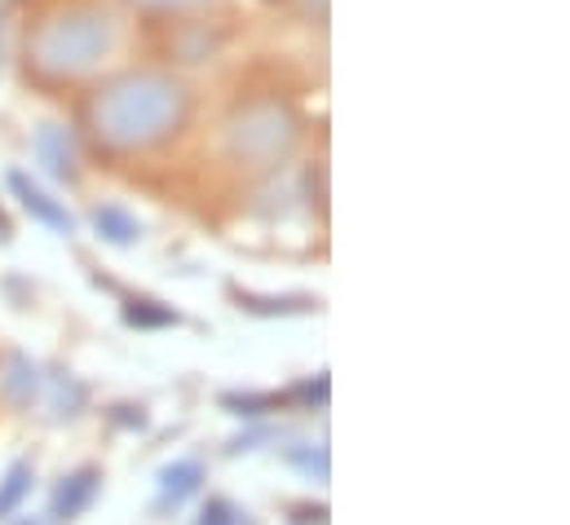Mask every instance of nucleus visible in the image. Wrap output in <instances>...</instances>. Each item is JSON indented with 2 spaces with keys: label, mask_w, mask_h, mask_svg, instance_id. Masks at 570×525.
I'll use <instances>...</instances> for the list:
<instances>
[{
  "label": "nucleus",
  "mask_w": 570,
  "mask_h": 525,
  "mask_svg": "<svg viewBox=\"0 0 570 525\" xmlns=\"http://www.w3.org/2000/svg\"><path fill=\"white\" fill-rule=\"evenodd\" d=\"M89 125L111 150H150L186 125V93L177 80L155 71L120 76L94 93Z\"/></svg>",
  "instance_id": "nucleus-1"
},
{
  "label": "nucleus",
  "mask_w": 570,
  "mask_h": 525,
  "mask_svg": "<svg viewBox=\"0 0 570 525\" xmlns=\"http://www.w3.org/2000/svg\"><path fill=\"white\" fill-rule=\"evenodd\" d=\"M107 44H111V27H107V18H98V13H62V18H53L40 36H36V44H31V58H36V67L45 71V76H80V71H89L102 53H107Z\"/></svg>",
  "instance_id": "nucleus-2"
},
{
  "label": "nucleus",
  "mask_w": 570,
  "mask_h": 525,
  "mask_svg": "<svg viewBox=\"0 0 570 525\" xmlns=\"http://www.w3.org/2000/svg\"><path fill=\"white\" fill-rule=\"evenodd\" d=\"M226 141H230V155L239 164L271 168V164H279L287 150H292L296 125H292V116H287L279 102H253V107H244L230 120Z\"/></svg>",
  "instance_id": "nucleus-3"
},
{
  "label": "nucleus",
  "mask_w": 570,
  "mask_h": 525,
  "mask_svg": "<svg viewBox=\"0 0 570 525\" xmlns=\"http://www.w3.org/2000/svg\"><path fill=\"white\" fill-rule=\"evenodd\" d=\"M4 181H9V190L18 195V204H22L40 226H49V230H58V235H76V217H71L53 195H45L27 172H9Z\"/></svg>",
  "instance_id": "nucleus-4"
},
{
  "label": "nucleus",
  "mask_w": 570,
  "mask_h": 525,
  "mask_svg": "<svg viewBox=\"0 0 570 525\" xmlns=\"http://www.w3.org/2000/svg\"><path fill=\"white\" fill-rule=\"evenodd\" d=\"M98 491H102V473H98V468H80V473H71V477H62L58 491H53V517H58V522L85 517L89 504L98 499Z\"/></svg>",
  "instance_id": "nucleus-5"
},
{
  "label": "nucleus",
  "mask_w": 570,
  "mask_h": 525,
  "mask_svg": "<svg viewBox=\"0 0 570 525\" xmlns=\"http://www.w3.org/2000/svg\"><path fill=\"white\" fill-rule=\"evenodd\" d=\"M36 159L45 164V172L53 181H76L80 168H76V141L62 125H45L36 132Z\"/></svg>",
  "instance_id": "nucleus-6"
},
{
  "label": "nucleus",
  "mask_w": 570,
  "mask_h": 525,
  "mask_svg": "<svg viewBox=\"0 0 570 525\" xmlns=\"http://www.w3.org/2000/svg\"><path fill=\"white\" fill-rule=\"evenodd\" d=\"M199 482H204V464L199 459H177V464H168V468H159V504L168 508H177V504H186L195 491H199Z\"/></svg>",
  "instance_id": "nucleus-7"
},
{
  "label": "nucleus",
  "mask_w": 570,
  "mask_h": 525,
  "mask_svg": "<svg viewBox=\"0 0 570 525\" xmlns=\"http://www.w3.org/2000/svg\"><path fill=\"white\" fill-rule=\"evenodd\" d=\"M94 230H98V239H107V244H116V248H129V244H138V235H142L138 217L125 212L120 204H102V208L94 212Z\"/></svg>",
  "instance_id": "nucleus-8"
},
{
  "label": "nucleus",
  "mask_w": 570,
  "mask_h": 525,
  "mask_svg": "<svg viewBox=\"0 0 570 525\" xmlns=\"http://www.w3.org/2000/svg\"><path fill=\"white\" fill-rule=\"evenodd\" d=\"M120 318H125L129 327H138V331H159V327H177V323H181V314H177L173 305H159V300H150V296H129L125 309H120Z\"/></svg>",
  "instance_id": "nucleus-9"
},
{
  "label": "nucleus",
  "mask_w": 570,
  "mask_h": 525,
  "mask_svg": "<svg viewBox=\"0 0 570 525\" xmlns=\"http://www.w3.org/2000/svg\"><path fill=\"white\" fill-rule=\"evenodd\" d=\"M0 389L4 397L13 402V406H31V397L40 389V376H36V363L27 358V354H9V363H4V380H0Z\"/></svg>",
  "instance_id": "nucleus-10"
},
{
  "label": "nucleus",
  "mask_w": 570,
  "mask_h": 525,
  "mask_svg": "<svg viewBox=\"0 0 570 525\" xmlns=\"http://www.w3.org/2000/svg\"><path fill=\"white\" fill-rule=\"evenodd\" d=\"M230 296L239 300V309L262 314V318H275V314H309V309H314L309 296H253V291H239V287H230Z\"/></svg>",
  "instance_id": "nucleus-11"
},
{
  "label": "nucleus",
  "mask_w": 570,
  "mask_h": 525,
  "mask_svg": "<svg viewBox=\"0 0 570 525\" xmlns=\"http://www.w3.org/2000/svg\"><path fill=\"white\" fill-rule=\"evenodd\" d=\"M31 464H9L4 468V477H0V517H9V513H18V504L27 499V491H31Z\"/></svg>",
  "instance_id": "nucleus-12"
},
{
  "label": "nucleus",
  "mask_w": 570,
  "mask_h": 525,
  "mask_svg": "<svg viewBox=\"0 0 570 525\" xmlns=\"http://www.w3.org/2000/svg\"><path fill=\"white\" fill-rule=\"evenodd\" d=\"M222 406H226L230 415H248V419H257V415L284 410L287 394H226L222 397Z\"/></svg>",
  "instance_id": "nucleus-13"
},
{
  "label": "nucleus",
  "mask_w": 570,
  "mask_h": 525,
  "mask_svg": "<svg viewBox=\"0 0 570 525\" xmlns=\"http://www.w3.org/2000/svg\"><path fill=\"white\" fill-rule=\"evenodd\" d=\"M85 406V385L71 376H53V410L58 415H80Z\"/></svg>",
  "instance_id": "nucleus-14"
},
{
  "label": "nucleus",
  "mask_w": 570,
  "mask_h": 525,
  "mask_svg": "<svg viewBox=\"0 0 570 525\" xmlns=\"http://www.w3.org/2000/svg\"><path fill=\"white\" fill-rule=\"evenodd\" d=\"M199 525H253L248 513H239L230 499H208L204 513H199Z\"/></svg>",
  "instance_id": "nucleus-15"
},
{
  "label": "nucleus",
  "mask_w": 570,
  "mask_h": 525,
  "mask_svg": "<svg viewBox=\"0 0 570 525\" xmlns=\"http://www.w3.org/2000/svg\"><path fill=\"white\" fill-rule=\"evenodd\" d=\"M287 459H292L296 468L314 473L318 482H327V450H323V446H318V450H314V446H292V450H287Z\"/></svg>",
  "instance_id": "nucleus-16"
},
{
  "label": "nucleus",
  "mask_w": 570,
  "mask_h": 525,
  "mask_svg": "<svg viewBox=\"0 0 570 525\" xmlns=\"http://www.w3.org/2000/svg\"><path fill=\"white\" fill-rule=\"evenodd\" d=\"M327 394H332L327 376H314V380H305L301 389H292V394H287V402H305V406H327Z\"/></svg>",
  "instance_id": "nucleus-17"
},
{
  "label": "nucleus",
  "mask_w": 570,
  "mask_h": 525,
  "mask_svg": "<svg viewBox=\"0 0 570 525\" xmlns=\"http://www.w3.org/2000/svg\"><path fill=\"white\" fill-rule=\"evenodd\" d=\"M292 522L296 525H323L327 522V508H323V504H301V508H292Z\"/></svg>",
  "instance_id": "nucleus-18"
},
{
  "label": "nucleus",
  "mask_w": 570,
  "mask_h": 525,
  "mask_svg": "<svg viewBox=\"0 0 570 525\" xmlns=\"http://www.w3.org/2000/svg\"><path fill=\"white\" fill-rule=\"evenodd\" d=\"M111 419H116L120 428H146L142 406H116V410H111Z\"/></svg>",
  "instance_id": "nucleus-19"
},
{
  "label": "nucleus",
  "mask_w": 570,
  "mask_h": 525,
  "mask_svg": "<svg viewBox=\"0 0 570 525\" xmlns=\"http://www.w3.org/2000/svg\"><path fill=\"white\" fill-rule=\"evenodd\" d=\"M13 239V221L4 217V208H0V244H9Z\"/></svg>",
  "instance_id": "nucleus-20"
},
{
  "label": "nucleus",
  "mask_w": 570,
  "mask_h": 525,
  "mask_svg": "<svg viewBox=\"0 0 570 525\" xmlns=\"http://www.w3.org/2000/svg\"><path fill=\"white\" fill-rule=\"evenodd\" d=\"M155 4H168V0H155ZM177 4H181V0H177Z\"/></svg>",
  "instance_id": "nucleus-21"
},
{
  "label": "nucleus",
  "mask_w": 570,
  "mask_h": 525,
  "mask_svg": "<svg viewBox=\"0 0 570 525\" xmlns=\"http://www.w3.org/2000/svg\"><path fill=\"white\" fill-rule=\"evenodd\" d=\"M18 525H40V522H18Z\"/></svg>",
  "instance_id": "nucleus-22"
}]
</instances>
